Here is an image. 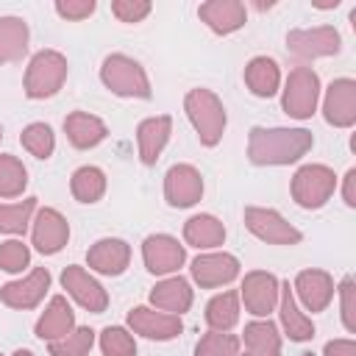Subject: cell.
<instances>
[{"label":"cell","mask_w":356,"mask_h":356,"mask_svg":"<svg viewBox=\"0 0 356 356\" xmlns=\"http://www.w3.org/2000/svg\"><path fill=\"white\" fill-rule=\"evenodd\" d=\"M312 147V134L303 128H253L248 156L253 164H289Z\"/></svg>","instance_id":"1"},{"label":"cell","mask_w":356,"mask_h":356,"mask_svg":"<svg viewBox=\"0 0 356 356\" xmlns=\"http://www.w3.org/2000/svg\"><path fill=\"white\" fill-rule=\"evenodd\" d=\"M186 114L195 122L203 145L211 147L220 142L222 128H225V111H222V103L209 89H192L186 95Z\"/></svg>","instance_id":"2"},{"label":"cell","mask_w":356,"mask_h":356,"mask_svg":"<svg viewBox=\"0 0 356 356\" xmlns=\"http://www.w3.org/2000/svg\"><path fill=\"white\" fill-rule=\"evenodd\" d=\"M67 75V61L56 50H42L33 56L28 75H25V92L28 97H50L61 89Z\"/></svg>","instance_id":"3"},{"label":"cell","mask_w":356,"mask_h":356,"mask_svg":"<svg viewBox=\"0 0 356 356\" xmlns=\"http://www.w3.org/2000/svg\"><path fill=\"white\" fill-rule=\"evenodd\" d=\"M103 81L111 92L125 97H150V83L142 67L125 56H108L103 64Z\"/></svg>","instance_id":"4"},{"label":"cell","mask_w":356,"mask_h":356,"mask_svg":"<svg viewBox=\"0 0 356 356\" xmlns=\"http://www.w3.org/2000/svg\"><path fill=\"white\" fill-rule=\"evenodd\" d=\"M334 192V172L323 164H306L292 178V197L303 209L323 206Z\"/></svg>","instance_id":"5"},{"label":"cell","mask_w":356,"mask_h":356,"mask_svg":"<svg viewBox=\"0 0 356 356\" xmlns=\"http://www.w3.org/2000/svg\"><path fill=\"white\" fill-rule=\"evenodd\" d=\"M317 95H320V81L309 67H298L289 72L286 78V89H284V111L289 117L306 120L312 117L314 106H317Z\"/></svg>","instance_id":"6"},{"label":"cell","mask_w":356,"mask_h":356,"mask_svg":"<svg viewBox=\"0 0 356 356\" xmlns=\"http://www.w3.org/2000/svg\"><path fill=\"white\" fill-rule=\"evenodd\" d=\"M245 225L264 242H275V245L300 242V231L292 228L281 214H275L270 209H245Z\"/></svg>","instance_id":"7"},{"label":"cell","mask_w":356,"mask_h":356,"mask_svg":"<svg viewBox=\"0 0 356 356\" xmlns=\"http://www.w3.org/2000/svg\"><path fill=\"white\" fill-rule=\"evenodd\" d=\"M200 192H203V181H200V172L189 164H178L167 172V181H164V195L170 200V206H192L200 200Z\"/></svg>","instance_id":"8"},{"label":"cell","mask_w":356,"mask_h":356,"mask_svg":"<svg viewBox=\"0 0 356 356\" xmlns=\"http://www.w3.org/2000/svg\"><path fill=\"white\" fill-rule=\"evenodd\" d=\"M61 284H64V289H67L83 309H89V312H95V314H100V312L106 309V303H108L106 289H103L95 278H89V273H83V270L75 267V264L64 270Z\"/></svg>","instance_id":"9"},{"label":"cell","mask_w":356,"mask_h":356,"mask_svg":"<svg viewBox=\"0 0 356 356\" xmlns=\"http://www.w3.org/2000/svg\"><path fill=\"white\" fill-rule=\"evenodd\" d=\"M325 120L331 125L348 128L356 122V83L348 78H339L328 86L325 95Z\"/></svg>","instance_id":"10"},{"label":"cell","mask_w":356,"mask_h":356,"mask_svg":"<svg viewBox=\"0 0 356 356\" xmlns=\"http://www.w3.org/2000/svg\"><path fill=\"white\" fill-rule=\"evenodd\" d=\"M286 44L292 53L303 58L317 56H334L339 50V33L334 28H314V31H292L286 36Z\"/></svg>","instance_id":"11"},{"label":"cell","mask_w":356,"mask_h":356,"mask_svg":"<svg viewBox=\"0 0 356 356\" xmlns=\"http://www.w3.org/2000/svg\"><path fill=\"white\" fill-rule=\"evenodd\" d=\"M47 286H50V273H47L44 267H39V270H33L25 281L6 284V286L0 289V298H3V303L14 306V309H31V306H36V303L44 298Z\"/></svg>","instance_id":"12"},{"label":"cell","mask_w":356,"mask_h":356,"mask_svg":"<svg viewBox=\"0 0 356 356\" xmlns=\"http://www.w3.org/2000/svg\"><path fill=\"white\" fill-rule=\"evenodd\" d=\"M242 295H245V306L250 314H270L275 300H278V281L270 275V273H248L245 275V284H242Z\"/></svg>","instance_id":"13"},{"label":"cell","mask_w":356,"mask_h":356,"mask_svg":"<svg viewBox=\"0 0 356 356\" xmlns=\"http://www.w3.org/2000/svg\"><path fill=\"white\" fill-rule=\"evenodd\" d=\"M239 273V264L234 256L228 253H209V256H197L192 261V278L200 286H217V284H228L234 281Z\"/></svg>","instance_id":"14"},{"label":"cell","mask_w":356,"mask_h":356,"mask_svg":"<svg viewBox=\"0 0 356 356\" xmlns=\"http://www.w3.org/2000/svg\"><path fill=\"white\" fill-rule=\"evenodd\" d=\"M67 236H70V228H67V220L56 211V209H42L39 217H36V225H33V245L39 253H56L67 245Z\"/></svg>","instance_id":"15"},{"label":"cell","mask_w":356,"mask_h":356,"mask_svg":"<svg viewBox=\"0 0 356 356\" xmlns=\"http://www.w3.org/2000/svg\"><path fill=\"white\" fill-rule=\"evenodd\" d=\"M142 253L150 273H172L184 264V248L172 236H147Z\"/></svg>","instance_id":"16"},{"label":"cell","mask_w":356,"mask_h":356,"mask_svg":"<svg viewBox=\"0 0 356 356\" xmlns=\"http://www.w3.org/2000/svg\"><path fill=\"white\" fill-rule=\"evenodd\" d=\"M295 289H298L300 300L306 303V309L323 312V309L328 306L331 295H334V281H331V275L323 273V270H303V273H298V278H295Z\"/></svg>","instance_id":"17"},{"label":"cell","mask_w":356,"mask_h":356,"mask_svg":"<svg viewBox=\"0 0 356 356\" xmlns=\"http://www.w3.org/2000/svg\"><path fill=\"white\" fill-rule=\"evenodd\" d=\"M128 323L136 334H145L150 339H172L181 334V320L172 317V314H159V312H150L145 306H136L131 314H128Z\"/></svg>","instance_id":"18"},{"label":"cell","mask_w":356,"mask_h":356,"mask_svg":"<svg viewBox=\"0 0 356 356\" xmlns=\"http://www.w3.org/2000/svg\"><path fill=\"white\" fill-rule=\"evenodd\" d=\"M200 19L217 33H231L245 22V6L236 0H211L200 6Z\"/></svg>","instance_id":"19"},{"label":"cell","mask_w":356,"mask_h":356,"mask_svg":"<svg viewBox=\"0 0 356 356\" xmlns=\"http://www.w3.org/2000/svg\"><path fill=\"white\" fill-rule=\"evenodd\" d=\"M131 250L122 239H100L92 250H89V267H95L97 273L106 275H117L128 267Z\"/></svg>","instance_id":"20"},{"label":"cell","mask_w":356,"mask_h":356,"mask_svg":"<svg viewBox=\"0 0 356 356\" xmlns=\"http://www.w3.org/2000/svg\"><path fill=\"white\" fill-rule=\"evenodd\" d=\"M72 325H75V314H72V309H70V303H67V298H53L50 300V306L44 309V314H42V320L36 323V334L42 337V339H56V337H64V334H70L72 331Z\"/></svg>","instance_id":"21"},{"label":"cell","mask_w":356,"mask_h":356,"mask_svg":"<svg viewBox=\"0 0 356 356\" xmlns=\"http://www.w3.org/2000/svg\"><path fill=\"white\" fill-rule=\"evenodd\" d=\"M170 117H153V120H145L139 125V156L145 164H156L161 147L167 145V136H170Z\"/></svg>","instance_id":"22"},{"label":"cell","mask_w":356,"mask_h":356,"mask_svg":"<svg viewBox=\"0 0 356 356\" xmlns=\"http://www.w3.org/2000/svg\"><path fill=\"white\" fill-rule=\"evenodd\" d=\"M64 131H67V139L75 145V147H92L97 145L103 136H106V125L92 117V114H83V111H75L64 120Z\"/></svg>","instance_id":"23"},{"label":"cell","mask_w":356,"mask_h":356,"mask_svg":"<svg viewBox=\"0 0 356 356\" xmlns=\"http://www.w3.org/2000/svg\"><path fill=\"white\" fill-rule=\"evenodd\" d=\"M150 300L167 312H186L192 303V289L184 278H167L150 292Z\"/></svg>","instance_id":"24"},{"label":"cell","mask_w":356,"mask_h":356,"mask_svg":"<svg viewBox=\"0 0 356 356\" xmlns=\"http://www.w3.org/2000/svg\"><path fill=\"white\" fill-rule=\"evenodd\" d=\"M25 47H28V25L17 17H3L0 19V64L19 58Z\"/></svg>","instance_id":"25"},{"label":"cell","mask_w":356,"mask_h":356,"mask_svg":"<svg viewBox=\"0 0 356 356\" xmlns=\"http://www.w3.org/2000/svg\"><path fill=\"white\" fill-rule=\"evenodd\" d=\"M245 345H248L245 356H278V350H281L278 331L270 320L245 325Z\"/></svg>","instance_id":"26"},{"label":"cell","mask_w":356,"mask_h":356,"mask_svg":"<svg viewBox=\"0 0 356 356\" xmlns=\"http://www.w3.org/2000/svg\"><path fill=\"white\" fill-rule=\"evenodd\" d=\"M184 236L195 248H214L225 239V228L220 220H214L209 214H197L184 225Z\"/></svg>","instance_id":"27"},{"label":"cell","mask_w":356,"mask_h":356,"mask_svg":"<svg viewBox=\"0 0 356 356\" xmlns=\"http://www.w3.org/2000/svg\"><path fill=\"white\" fill-rule=\"evenodd\" d=\"M245 81H248V86H250L253 95L270 97L278 89V67H275V61L273 58H264V56L253 58L248 64V70H245Z\"/></svg>","instance_id":"28"},{"label":"cell","mask_w":356,"mask_h":356,"mask_svg":"<svg viewBox=\"0 0 356 356\" xmlns=\"http://www.w3.org/2000/svg\"><path fill=\"white\" fill-rule=\"evenodd\" d=\"M239 320V306H236V292H222L206 306V323L214 331H228Z\"/></svg>","instance_id":"29"},{"label":"cell","mask_w":356,"mask_h":356,"mask_svg":"<svg viewBox=\"0 0 356 356\" xmlns=\"http://www.w3.org/2000/svg\"><path fill=\"white\" fill-rule=\"evenodd\" d=\"M281 323H284L286 334H289L292 339H298V342H303V339H309V337L314 334L312 320H306V317L298 312L295 298H292V292H289V284L281 289Z\"/></svg>","instance_id":"30"},{"label":"cell","mask_w":356,"mask_h":356,"mask_svg":"<svg viewBox=\"0 0 356 356\" xmlns=\"http://www.w3.org/2000/svg\"><path fill=\"white\" fill-rule=\"evenodd\" d=\"M106 189V178L97 167H81L75 175H72V195L81 200V203H95Z\"/></svg>","instance_id":"31"},{"label":"cell","mask_w":356,"mask_h":356,"mask_svg":"<svg viewBox=\"0 0 356 356\" xmlns=\"http://www.w3.org/2000/svg\"><path fill=\"white\" fill-rule=\"evenodd\" d=\"M25 167L14 156H0V197H14L25 189Z\"/></svg>","instance_id":"32"},{"label":"cell","mask_w":356,"mask_h":356,"mask_svg":"<svg viewBox=\"0 0 356 356\" xmlns=\"http://www.w3.org/2000/svg\"><path fill=\"white\" fill-rule=\"evenodd\" d=\"M33 209H36V197H28V200H22L17 206H0V231L22 234Z\"/></svg>","instance_id":"33"},{"label":"cell","mask_w":356,"mask_h":356,"mask_svg":"<svg viewBox=\"0 0 356 356\" xmlns=\"http://www.w3.org/2000/svg\"><path fill=\"white\" fill-rule=\"evenodd\" d=\"M195 356H239V339L234 334H206L197 348Z\"/></svg>","instance_id":"34"},{"label":"cell","mask_w":356,"mask_h":356,"mask_svg":"<svg viewBox=\"0 0 356 356\" xmlns=\"http://www.w3.org/2000/svg\"><path fill=\"white\" fill-rule=\"evenodd\" d=\"M92 339H95L92 328H78L67 339L53 342L50 345V356H86L89 348H92Z\"/></svg>","instance_id":"35"},{"label":"cell","mask_w":356,"mask_h":356,"mask_svg":"<svg viewBox=\"0 0 356 356\" xmlns=\"http://www.w3.org/2000/svg\"><path fill=\"white\" fill-rule=\"evenodd\" d=\"M22 145L36 156V159H47L53 153V131L42 122H33L22 131Z\"/></svg>","instance_id":"36"},{"label":"cell","mask_w":356,"mask_h":356,"mask_svg":"<svg viewBox=\"0 0 356 356\" xmlns=\"http://www.w3.org/2000/svg\"><path fill=\"white\" fill-rule=\"evenodd\" d=\"M100 348L106 356H134L136 353L131 334H125L122 328H106L100 334Z\"/></svg>","instance_id":"37"},{"label":"cell","mask_w":356,"mask_h":356,"mask_svg":"<svg viewBox=\"0 0 356 356\" xmlns=\"http://www.w3.org/2000/svg\"><path fill=\"white\" fill-rule=\"evenodd\" d=\"M28 259H31V253H28V248L22 242L11 239V242H3L0 245V267L3 270L17 273V270H22L28 264Z\"/></svg>","instance_id":"38"},{"label":"cell","mask_w":356,"mask_h":356,"mask_svg":"<svg viewBox=\"0 0 356 356\" xmlns=\"http://www.w3.org/2000/svg\"><path fill=\"white\" fill-rule=\"evenodd\" d=\"M111 11L122 22H139L150 11V3L147 0H117V3H111Z\"/></svg>","instance_id":"39"},{"label":"cell","mask_w":356,"mask_h":356,"mask_svg":"<svg viewBox=\"0 0 356 356\" xmlns=\"http://www.w3.org/2000/svg\"><path fill=\"white\" fill-rule=\"evenodd\" d=\"M56 11L61 17H70V19H81V17H89L95 11V0H58L56 3Z\"/></svg>","instance_id":"40"},{"label":"cell","mask_w":356,"mask_h":356,"mask_svg":"<svg viewBox=\"0 0 356 356\" xmlns=\"http://www.w3.org/2000/svg\"><path fill=\"white\" fill-rule=\"evenodd\" d=\"M342 320H345V328L353 331V281L350 278L342 281Z\"/></svg>","instance_id":"41"},{"label":"cell","mask_w":356,"mask_h":356,"mask_svg":"<svg viewBox=\"0 0 356 356\" xmlns=\"http://www.w3.org/2000/svg\"><path fill=\"white\" fill-rule=\"evenodd\" d=\"M325 356H356V345L350 339H337L325 345Z\"/></svg>","instance_id":"42"},{"label":"cell","mask_w":356,"mask_h":356,"mask_svg":"<svg viewBox=\"0 0 356 356\" xmlns=\"http://www.w3.org/2000/svg\"><path fill=\"white\" fill-rule=\"evenodd\" d=\"M353 181H356V170H348V175H345V203H348V206H356Z\"/></svg>","instance_id":"43"},{"label":"cell","mask_w":356,"mask_h":356,"mask_svg":"<svg viewBox=\"0 0 356 356\" xmlns=\"http://www.w3.org/2000/svg\"><path fill=\"white\" fill-rule=\"evenodd\" d=\"M14 356H33V353H31V350H17Z\"/></svg>","instance_id":"44"}]
</instances>
